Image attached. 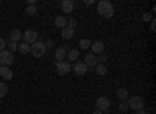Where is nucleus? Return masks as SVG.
I'll list each match as a JSON object with an SVG mask.
<instances>
[{
	"instance_id": "nucleus-27",
	"label": "nucleus",
	"mask_w": 156,
	"mask_h": 114,
	"mask_svg": "<svg viewBox=\"0 0 156 114\" xmlns=\"http://www.w3.org/2000/svg\"><path fill=\"white\" fill-rule=\"evenodd\" d=\"M25 11H27V14H28V16L36 14V8H34V6H27V9H25Z\"/></svg>"
},
{
	"instance_id": "nucleus-28",
	"label": "nucleus",
	"mask_w": 156,
	"mask_h": 114,
	"mask_svg": "<svg viewBox=\"0 0 156 114\" xmlns=\"http://www.w3.org/2000/svg\"><path fill=\"white\" fill-rule=\"evenodd\" d=\"M142 20H144V22H151V14H150V12L142 14Z\"/></svg>"
},
{
	"instance_id": "nucleus-33",
	"label": "nucleus",
	"mask_w": 156,
	"mask_h": 114,
	"mask_svg": "<svg viewBox=\"0 0 156 114\" xmlns=\"http://www.w3.org/2000/svg\"><path fill=\"white\" fill-rule=\"evenodd\" d=\"M92 114H105V112H103V111H100V109H95Z\"/></svg>"
},
{
	"instance_id": "nucleus-3",
	"label": "nucleus",
	"mask_w": 156,
	"mask_h": 114,
	"mask_svg": "<svg viewBox=\"0 0 156 114\" xmlns=\"http://www.w3.org/2000/svg\"><path fill=\"white\" fill-rule=\"evenodd\" d=\"M126 103H128V108H129V109L137 111V109L144 108V98L139 97V95H133V97H128Z\"/></svg>"
},
{
	"instance_id": "nucleus-2",
	"label": "nucleus",
	"mask_w": 156,
	"mask_h": 114,
	"mask_svg": "<svg viewBox=\"0 0 156 114\" xmlns=\"http://www.w3.org/2000/svg\"><path fill=\"white\" fill-rule=\"evenodd\" d=\"M45 50L47 48H45L44 42H41V41H37V42L30 45V53L33 55V58H42L45 55Z\"/></svg>"
},
{
	"instance_id": "nucleus-23",
	"label": "nucleus",
	"mask_w": 156,
	"mask_h": 114,
	"mask_svg": "<svg viewBox=\"0 0 156 114\" xmlns=\"http://www.w3.org/2000/svg\"><path fill=\"white\" fill-rule=\"evenodd\" d=\"M106 61H108V55H105V53H101V55L97 56V64H105Z\"/></svg>"
},
{
	"instance_id": "nucleus-15",
	"label": "nucleus",
	"mask_w": 156,
	"mask_h": 114,
	"mask_svg": "<svg viewBox=\"0 0 156 114\" xmlns=\"http://www.w3.org/2000/svg\"><path fill=\"white\" fill-rule=\"evenodd\" d=\"M78 56H80V52H78L76 48H69L67 53H66V58H67L69 61H76Z\"/></svg>"
},
{
	"instance_id": "nucleus-32",
	"label": "nucleus",
	"mask_w": 156,
	"mask_h": 114,
	"mask_svg": "<svg viewBox=\"0 0 156 114\" xmlns=\"http://www.w3.org/2000/svg\"><path fill=\"white\" fill-rule=\"evenodd\" d=\"M136 112H137V114H147V112H145V109H144V108H142V109H137V111H136Z\"/></svg>"
},
{
	"instance_id": "nucleus-14",
	"label": "nucleus",
	"mask_w": 156,
	"mask_h": 114,
	"mask_svg": "<svg viewBox=\"0 0 156 114\" xmlns=\"http://www.w3.org/2000/svg\"><path fill=\"white\" fill-rule=\"evenodd\" d=\"M20 39H22V31L17 30V28H12V30L9 31V41L17 42V41H20Z\"/></svg>"
},
{
	"instance_id": "nucleus-21",
	"label": "nucleus",
	"mask_w": 156,
	"mask_h": 114,
	"mask_svg": "<svg viewBox=\"0 0 156 114\" xmlns=\"http://www.w3.org/2000/svg\"><path fill=\"white\" fill-rule=\"evenodd\" d=\"M78 45H80V48H83V50H87V48L90 47V41H89V39H80Z\"/></svg>"
},
{
	"instance_id": "nucleus-8",
	"label": "nucleus",
	"mask_w": 156,
	"mask_h": 114,
	"mask_svg": "<svg viewBox=\"0 0 156 114\" xmlns=\"http://www.w3.org/2000/svg\"><path fill=\"white\" fill-rule=\"evenodd\" d=\"M90 47H92V53L95 56L101 55L103 52H105V44H103V41H95L94 44H90Z\"/></svg>"
},
{
	"instance_id": "nucleus-26",
	"label": "nucleus",
	"mask_w": 156,
	"mask_h": 114,
	"mask_svg": "<svg viewBox=\"0 0 156 114\" xmlns=\"http://www.w3.org/2000/svg\"><path fill=\"white\" fill-rule=\"evenodd\" d=\"M119 109L123 111V112L128 111V109H129V108H128V103H126V102H120V103H119Z\"/></svg>"
},
{
	"instance_id": "nucleus-12",
	"label": "nucleus",
	"mask_w": 156,
	"mask_h": 114,
	"mask_svg": "<svg viewBox=\"0 0 156 114\" xmlns=\"http://www.w3.org/2000/svg\"><path fill=\"white\" fill-rule=\"evenodd\" d=\"M83 62H84L87 67H94V66H97V56L94 53H89V55L84 56V61Z\"/></svg>"
},
{
	"instance_id": "nucleus-11",
	"label": "nucleus",
	"mask_w": 156,
	"mask_h": 114,
	"mask_svg": "<svg viewBox=\"0 0 156 114\" xmlns=\"http://www.w3.org/2000/svg\"><path fill=\"white\" fill-rule=\"evenodd\" d=\"M67 50H69V47H67V45H62V47L56 48V52H55V58H56V61H62L64 58H66Z\"/></svg>"
},
{
	"instance_id": "nucleus-1",
	"label": "nucleus",
	"mask_w": 156,
	"mask_h": 114,
	"mask_svg": "<svg viewBox=\"0 0 156 114\" xmlns=\"http://www.w3.org/2000/svg\"><path fill=\"white\" fill-rule=\"evenodd\" d=\"M97 12L105 17V19H111L114 16V8H112V3L108 2V0H101V2H98L97 5Z\"/></svg>"
},
{
	"instance_id": "nucleus-13",
	"label": "nucleus",
	"mask_w": 156,
	"mask_h": 114,
	"mask_svg": "<svg viewBox=\"0 0 156 114\" xmlns=\"http://www.w3.org/2000/svg\"><path fill=\"white\" fill-rule=\"evenodd\" d=\"M61 9L64 12H72L75 9V5H73L72 0H62V2H61Z\"/></svg>"
},
{
	"instance_id": "nucleus-10",
	"label": "nucleus",
	"mask_w": 156,
	"mask_h": 114,
	"mask_svg": "<svg viewBox=\"0 0 156 114\" xmlns=\"http://www.w3.org/2000/svg\"><path fill=\"white\" fill-rule=\"evenodd\" d=\"M0 77L5 81H9L12 78V70H9V67H6V66H0Z\"/></svg>"
},
{
	"instance_id": "nucleus-30",
	"label": "nucleus",
	"mask_w": 156,
	"mask_h": 114,
	"mask_svg": "<svg viewBox=\"0 0 156 114\" xmlns=\"http://www.w3.org/2000/svg\"><path fill=\"white\" fill-rule=\"evenodd\" d=\"M150 30L151 31H156V20L154 19H151V22H150Z\"/></svg>"
},
{
	"instance_id": "nucleus-5",
	"label": "nucleus",
	"mask_w": 156,
	"mask_h": 114,
	"mask_svg": "<svg viewBox=\"0 0 156 114\" xmlns=\"http://www.w3.org/2000/svg\"><path fill=\"white\" fill-rule=\"evenodd\" d=\"M12 62H14V55H12L9 50H2V52H0V64L8 67Z\"/></svg>"
},
{
	"instance_id": "nucleus-7",
	"label": "nucleus",
	"mask_w": 156,
	"mask_h": 114,
	"mask_svg": "<svg viewBox=\"0 0 156 114\" xmlns=\"http://www.w3.org/2000/svg\"><path fill=\"white\" fill-rule=\"evenodd\" d=\"M22 39H23V42H27L28 45L34 44V42H37V33L34 30H27L22 34Z\"/></svg>"
},
{
	"instance_id": "nucleus-6",
	"label": "nucleus",
	"mask_w": 156,
	"mask_h": 114,
	"mask_svg": "<svg viewBox=\"0 0 156 114\" xmlns=\"http://www.w3.org/2000/svg\"><path fill=\"white\" fill-rule=\"evenodd\" d=\"M95 106H97V109H100V111H103V112L106 114V111H108L109 106H111V100H109L108 97H98Z\"/></svg>"
},
{
	"instance_id": "nucleus-18",
	"label": "nucleus",
	"mask_w": 156,
	"mask_h": 114,
	"mask_svg": "<svg viewBox=\"0 0 156 114\" xmlns=\"http://www.w3.org/2000/svg\"><path fill=\"white\" fill-rule=\"evenodd\" d=\"M55 27H58V28H61V30H62L64 27H67V19L58 16V17L55 19Z\"/></svg>"
},
{
	"instance_id": "nucleus-25",
	"label": "nucleus",
	"mask_w": 156,
	"mask_h": 114,
	"mask_svg": "<svg viewBox=\"0 0 156 114\" xmlns=\"http://www.w3.org/2000/svg\"><path fill=\"white\" fill-rule=\"evenodd\" d=\"M17 42H12V41H9L8 42V47H9V52H14V50H17Z\"/></svg>"
},
{
	"instance_id": "nucleus-22",
	"label": "nucleus",
	"mask_w": 156,
	"mask_h": 114,
	"mask_svg": "<svg viewBox=\"0 0 156 114\" xmlns=\"http://www.w3.org/2000/svg\"><path fill=\"white\" fill-rule=\"evenodd\" d=\"M8 94V84L6 83H0V98L5 97Z\"/></svg>"
},
{
	"instance_id": "nucleus-16",
	"label": "nucleus",
	"mask_w": 156,
	"mask_h": 114,
	"mask_svg": "<svg viewBox=\"0 0 156 114\" xmlns=\"http://www.w3.org/2000/svg\"><path fill=\"white\" fill-rule=\"evenodd\" d=\"M73 34H75V31L73 30H70V28H67V27H64L62 30H61V36H62V39H72L73 37Z\"/></svg>"
},
{
	"instance_id": "nucleus-29",
	"label": "nucleus",
	"mask_w": 156,
	"mask_h": 114,
	"mask_svg": "<svg viewBox=\"0 0 156 114\" xmlns=\"http://www.w3.org/2000/svg\"><path fill=\"white\" fill-rule=\"evenodd\" d=\"M5 47H6V41L3 39V37H0V52L5 50Z\"/></svg>"
},
{
	"instance_id": "nucleus-17",
	"label": "nucleus",
	"mask_w": 156,
	"mask_h": 114,
	"mask_svg": "<svg viewBox=\"0 0 156 114\" xmlns=\"http://www.w3.org/2000/svg\"><path fill=\"white\" fill-rule=\"evenodd\" d=\"M115 95H117V98H120L122 102H126V100H128V91L123 89V87L117 89V91H115Z\"/></svg>"
},
{
	"instance_id": "nucleus-35",
	"label": "nucleus",
	"mask_w": 156,
	"mask_h": 114,
	"mask_svg": "<svg viewBox=\"0 0 156 114\" xmlns=\"http://www.w3.org/2000/svg\"><path fill=\"white\" fill-rule=\"evenodd\" d=\"M147 114H148V112H147Z\"/></svg>"
},
{
	"instance_id": "nucleus-24",
	"label": "nucleus",
	"mask_w": 156,
	"mask_h": 114,
	"mask_svg": "<svg viewBox=\"0 0 156 114\" xmlns=\"http://www.w3.org/2000/svg\"><path fill=\"white\" fill-rule=\"evenodd\" d=\"M75 27H76V20L75 19H67V28L75 30Z\"/></svg>"
},
{
	"instance_id": "nucleus-20",
	"label": "nucleus",
	"mask_w": 156,
	"mask_h": 114,
	"mask_svg": "<svg viewBox=\"0 0 156 114\" xmlns=\"http://www.w3.org/2000/svg\"><path fill=\"white\" fill-rule=\"evenodd\" d=\"M95 67H97V73L98 75H106L108 73V69H106L105 64H97Z\"/></svg>"
},
{
	"instance_id": "nucleus-19",
	"label": "nucleus",
	"mask_w": 156,
	"mask_h": 114,
	"mask_svg": "<svg viewBox=\"0 0 156 114\" xmlns=\"http://www.w3.org/2000/svg\"><path fill=\"white\" fill-rule=\"evenodd\" d=\"M17 50H19L22 55H28V53H30V45H28L27 42H22V44L17 45Z\"/></svg>"
},
{
	"instance_id": "nucleus-4",
	"label": "nucleus",
	"mask_w": 156,
	"mask_h": 114,
	"mask_svg": "<svg viewBox=\"0 0 156 114\" xmlns=\"http://www.w3.org/2000/svg\"><path fill=\"white\" fill-rule=\"evenodd\" d=\"M55 66H56V72L58 75H61V77H64V75H67L70 72V62L69 61H56L55 59Z\"/></svg>"
},
{
	"instance_id": "nucleus-34",
	"label": "nucleus",
	"mask_w": 156,
	"mask_h": 114,
	"mask_svg": "<svg viewBox=\"0 0 156 114\" xmlns=\"http://www.w3.org/2000/svg\"><path fill=\"white\" fill-rule=\"evenodd\" d=\"M0 3H2V2H0Z\"/></svg>"
},
{
	"instance_id": "nucleus-31",
	"label": "nucleus",
	"mask_w": 156,
	"mask_h": 114,
	"mask_svg": "<svg viewBox=\"0 0 156 114\" xmlns=\"http://www.w3.org/2000/svg\"><path fill=\"white\" fill-rule=\"evenodd\" d=\"M44 45H45V48H51V47H53V41H51V39H47V42H45Z\"/></svg>"
},
{
	"instance_id": "nucleus-9",
	"label": "nucleus",
	"mask_w": 156,
	"mask_h": 114,
	"mask_svg": "<svg viewBox=\"0 0 156 114\" xmlns=\"http://www.w3.org/2000/svg\"><path fill=\"white\" fill-rule=\"evenodd\" d=\"M73 70H75V73H76V75H86V73H87V70H89V67L84 64L83 61H78L76 64L73 66Z\"/></svg>"
}]
</instances>
